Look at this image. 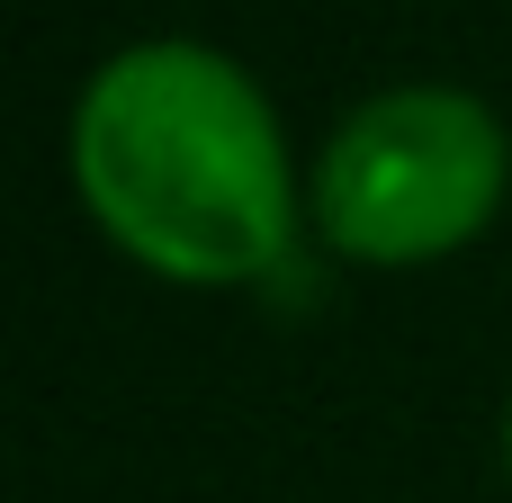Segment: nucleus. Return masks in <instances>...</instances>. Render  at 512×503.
<instances>
[{
  "label": "nucleus",
  "instance_id": "nucleus-1",
  "mask_svg": "<svg viewBox=\"0 0 512 503\" xmlns=\"http://www.w3.org/2000/svg\"><path fill=\"white\" fill-rule=\"evenodd\" d=\"M63 162L90 225L162 288H252L306 225L270 90L198 36L117 45L72 99Z\"/></svg>",
  "mask_w": 512,
  "mask_h": 503
},
{
  "label": "nucleus",
  "instance_id": "nucleus-3",
  "mask_svg": "<svg viewBox=\"0 0 512 503\" xmlns=\"http://www.w3.org/2000/svg\"><path fill=\"white\" fill-rule=\"evenodd\" d=\"M504 477H512V396H504Z\"/></svg>",
  "mask_w": 512,
  "mask_h": 503
},
{
  "label": "nucleus",
  "instance_id": "nucleus-2",
  "mask_svg": "<svg viewBox=\"0 0 512 503\" xmlns=\"http://www.w3.org/2000/svg\"><path fill=\"white\" fill-rule=\"evenodd\" d=\"M512 189L504 117L459 81H387L315 153L306 225L360 270H423L468 252Z\"/></svg>",
  "mask_w": 512,
  "mask_h": 503
}]
</instances>
